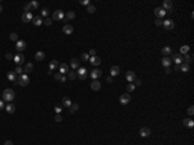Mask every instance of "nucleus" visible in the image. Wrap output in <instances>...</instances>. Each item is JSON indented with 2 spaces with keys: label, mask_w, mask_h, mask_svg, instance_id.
Segmentation results:
<instances>
[{
  "label": "nucleus",
  "mask_w": 194,
  "mask_h": 145,
  "mask_svg": "<svg viewBox=\"0 0 194 145\" xmlns=\"http://www.w3.org/2000/svg\"><path fill=\"white\" fill-rule=\"evenodd\" d=\"M87 75H88V70H87L86 68H79V69H78L76 76L79 78L80 80H84V79L87 78Z\"/></svg>",
  "instance_id": "3"
},
{
  "label": "nucleus",
  "mask_w": 194,
  "mask_h": 145,
  "mask_svg": "<svg viewBox=\"0 0 194 145\" xmlns=\"http://www.w3.org/2000/svg\"><path fill=\"white\" fill-rule=\"evenodd\" d=\"M2 10H3V7H2V5H0V13H2Z\"/></svg>",
  "instance_id": "62"
},
{
  "label": "nucleus",
  "mask_w": 194,
  "mask_h": 145,
  "mask_svg": "<svg viewBox=\"0 0 194 145\" xmlns=\"http://www.w3.org/2000/svg\"><path fill=\"white\" fill-rule=\"evenodd\" d=\"M119 73H120V69H119V66H111V69H110V76H116V75H119Z\"/></svg>",
  "instance_id": "18"
},
{
  "label": "nucleus",
  "mask_w": 194,
  "mask_h": 145,
  "mask_svg": "<svg viewBox=\"0 0 194 145\" xmlns=\"http://www.w3.org/2000/svg\"><path fill=\"white\" fill-rule=\"evenodd\" d=\"M126 79L129 82V83H133L135 80H136V74L132 71V70H129V71H127V75H126Z\"/></svg>",
  "instance_id": "15"
},
{
  "label": "nucleus",
  "mask_w": 194,
  "mask_h": 145,
  "mask_svg": "<svg viewBox=\"0 0 194 145\" xmlns=\"http://www.w3.org/2000/svg\"><path fill=\"white\" fill-rule=\"evenodd\" d=\"M87 12H88V13H94V12H96V7L92 5V4L87 5Z\"/></svg>",
  "instance_id": "40"
},
{
  "label": "nucleus",
  "mask_w": 194,
  "mask_h": 145,
  "mask_svg": "<svg viewBox=\"0 0 194 145\" xmlns=\"http://www.w3.org/2000/svg\"><path fill=\"white\" fill-rule=\"evenodd\" d=\"M163 26H164L166 30L171 31V30L175 29V22H173L172 19H166V21H163Z\"/></svg>",
  "instance_id": "8"
},
{
  "label": "nucleus",
  "mask_w": 194,
  "mask_h": 145,
  "mask_svg": "<svg viewBox=\"0 0 194 145\" xmlns=\"http://www.w3.org/2000/svg\"><path fill=\"white\" fill-rule=\"evenodd\" d=\"M44 58H45V53H44V52L39 51V52L35 53V60H36V61H43Z\"/></svg>",
  "instance_id": "29"
},
{
  "label": "nucleus",
  "mask_w": 194,
  "mask_h": 145,
  "mask_svg": "<svg viewBox=\"0 0 194 145\" xmlns=\"http://www.w3.org/2000/svg\"><path fill=\"white\" fill-rule=\"evenodd\" d=\"M54 79H56V80H60L61 83H65V82H66V76L62 75V74H60V73H56V74H54Z\"/></svg>",
  "instance_id": "32"
},
{
  "label": "nucleus",
  "mask_w": 194,
  "mask_h": 145,
  "mask_svg": "<svg viewBox=\"0 0 194 145\" xmlns=\"http://www.w3.org/2000/svg\"><path fill=\"white\" fill-rule=\"evenodd\" d=\"M131 101V95L129 93H123L120 97H119V102L122 105H127V104Z\"/></svg>",
  "instance_id": "7"
},
{
  "label": "nucleus",
  "mask_w": 194,
  "mask_h": 145,
  "mask_svg": "<svg viewBox=\"0 0 194 145\" xmlns=\"http://www.w3.org/2000/svg\"><path fill=\"white\" fill-rule=\"evenodd\" d=\"M52 18L54 19V21H62L64 18H65V13L62 12V10H56L53 14H52Z\"/></svg>",
  "instance_id": "6"
},
{
  "label": "nucleus",
  "mask_w": 194,
  "mask_h": 145,
  "mask_svg": "<svg viewBox=\"0 0 194 145\" xmlns=\"http://www.w3.org/2000/svg\"><path fill=\"white\" fill-rule=\"evenodd\" d=\"M30 83V76L27 74H22V75H19L18 79H17V84H19L21 87H26L27 84Z\"/></svg>",
  "instance_id": "2"
},
{
  "label": "nucleus",
  "mask_w": 194,
  "mask_h": 145,
  "mask_svg": "<svg viewBox=\"0 0 194 145\" xmlns=\"http://www.w3.org/2000/svg\"><path fill=\"white\" fill-rule=\"evenodd\" d=\"M171 58L169 57H163L162 58V65L164 66V68H169V65H171Z\"/></svg>",
  "instance_id": "33"
},
{
  "label": "nucleus",
  "mask_w": 194,
  "mask_h": 145,
  "mask_svg": "<svg viewBox=\"0 0 194 145\" xmlns=\"http://www.w3.org/2000/svg\"><path fill=\"white\" fill-rule=\"evenodd\" d=\"M188 114H189V115H193V114H194V108H193V106H189V108H188Z\"/></svg>",
  "instance_id": "51"
},
{
  "label": "nucleus",
  "mask_w": 194,
  "mask_h": 145,
  "mask_svg": "<svg viewBox=\"0 0 194 145\" xmlns=\"http://www.w3.org/2000/svg\"><path fill=\"white\" fill-rule=\"evenodd\" d=\"M5 110H7V113H8V114H13V113L16 111V106L13 105L12 102H9V104H7V106H5Z\"/></svg>",
  "instance_id": "21"
},
{
  "label": "nucleus",
  "mask_w": 194,
  "mask_h": 145,
  "mask_svg": "<svg viewBox=\"0 0 194 145\" xmlns=\"http://www.w3.org/2000/svg\"><path fill=\"white\" fill-rule=\"evenodd\" d=\"M155 25L157 26H163V19H155Z\"/></svg>",
  "instance_id": "49"
},
{
  "label": "nucleus",
  "mask_w": 194,
  "mask_h": 145,
  "mask_svg": "<svg viewBox=\"0 0 194 145\" xmlns=\"http://www.w3.org/2000/svg\"><path fill=\"white\" fill-rule=\"evenodd\" d=\"M91 88H92L93 91H100V90H101V83H100L99 80H92Z\"/></svg>",
  "instance_id": "17"
},
{
  "label": "nucleus",
  "mask_w": 194,
  "mask_h": 145,
  "mask_svg": "<svg viewBox=\"0 0 194 145\" xmlns=\"http://www.w3.org/2000/svg\"><path fill=\"white\" fill-rule=\"evenodd\" d=\"M71 104H72V102H71V100H70L69 97H62V106H64V108H67V109H69V108L71 106Z\"/></svg>",
  "instance_id": "27"
},
{
  "label": "nucleus",
  "mask_w": 194,
  "mask_h": 145,
  "mask_svg": "<svg viewBox=\"0 0 194 145\" xmlns=\"http://www.w3.org/2000/svg\"><path fill=\"white\" fill-rule=\"evenodd\" d=\"M4 108V101H2V100H0V110H2Z\"/></svg>",
  "instance_id": "58"
},
{
  "label": "nucleus",
  "mask_w": 194,
  "mask_h": 145,
  "mask_svg": "<svg viewBox=\"0 0 194 145\" xmlns=\"http://www.w3.org/2000/svg\"><path fill=\"white\" fill-rule=\"evenodd\" d=\"M9 39H10L12 41H18V35H17L16 32H10V34H9Z\"/></svg>",
  "instance_id": "39"
},
{
  "label": "nucleus",
  "mask_w": 194,
  "mask_h": 145,
  "mask_svg": "<svg viewBox=\"0 0 194 145\" xmlns=\"http://www.w3.org/2000/svg\"><path fill=\"white\" fill-rule=\"evenodd\" d=\"M5 58H7V60H13V54H12V53H7V54H5Z\"/></svg>",
  "instance_id": "53"
},
{
  "label": "nucleus",
  "mask_w": 194,
  "mask_h": 145,
  "mask_svg": "<svg viewBox=\"0 0 194 145\" xmlns=\"http://www.w3.org/2000/svg\"><path fill=\"white\" fill-rule=\"evenodd\" d=\"M70 66H71V69H79V68H80V62H79V60H78V58H72Z\"/></svg>",
  "instance_id": "23"
},
{
  "label": "nucleus",
  "mask_w": 194,
  "mask_h": 145,
  "mask_svg": "<svg viewBox=\"0 0 194 145\" xmlns=\"http://www.w3.org/2000/svg\"><path fill=\"white\" fill-rule=\"evenodd\" d=\"M162 8L167 12V10H169L171 8H173V4H172L171 0H166V2H163V7H162Z\"/></svg>",
  "instance_id": "25"
},
{
  "label": "nucleus",
  "mask_w": 194,
  "mask_h": 145,
  "mask_svg": "<svg viewBox=\"0 0 194 145\" xmlns=\"http://www.w3.org/2000/svg\"><path fill=\"white\" fill-rule=\"evenodd\" d=\"M32 24H34L35 26H40V25L43 24V18H42L40 16H35V17L32 18Z\"/></svg>",
  "instance_id": "20"
},
{
  "label": "nucleus",
  "mask_w": 194,
  "mask_h": 145,
  "mask_svg": "<svg viewBox=\"0 0 194 145\" xmlns=\"http://www.w3.org/2000/svg\"><path fill=\"white\" fill-rule=\"evenodd\" d=\"M89 64L91 65H93V66H99L100 64H101V58L100 57H97V56H92V57H89Z\"/></svg>",
  "instance_id": "11"
},
{
  "label": "nucleus",
  "mask_w": 194,
  "mask_h": 145,
  "mask_svg": "<svg viewBox=\"0 0 194 145\" xmlns=\"http://www.w3.org/2000/svg\"><path fill=\"white\" fill-rule=\"evenodd\" d=\"M43 24H44V25H47V26H51V25H52V19H51L49 17H47V18L43 21Z\"/></svg>",
  "instance_id": "45"
},
{
  "label": "nucleus",
  "mask_w": 194,
  "mask_h": 145,
  "mask_svg": "<svg viewBox=\"0 0 194 145\" xmlns=\"http://www.w3.org/2000/svg\"><path fill=\"white\" fill-rule=\"evenodd\" d=\"M62 31H64L66 35H70V34H72V31H74V27H72L71 25H67V24H66V25L64 26Z\"/></svg>",
  "instance_id": "22"
},
{
  "label": "nucleus",
  "mask_w": 194,
  "mask_h": 145,
  "mask_svg": "<svg viewBox=\"0 0 194 145\" xmlns=\"http://www.w3.org/2000/svg\"><path fill=\"white\" fill-rule=\"evenodd\" d=\"M189 46H183L181 48H180V54L183 56V54H188V52H189Z\"/></svg>",
  "instance_id": "38"
},
{
  "label": "nucleus",
  "mask_w": 194,
  "mask_h": 145,
  "mask_svg": "<svg viewBox=\"0 0 194 145\" xmlns=\"http://www.w3.org/2000/svg\"><path fill=\"white\" fill-rule=\"evenodd\" d=\"M14 97H16V93H14L13 90H10V88L4 90V92H3V100H4V101L12 102V101L14 100Z\"/></svg>",
  "instance_id": "1"
},
{
  "label": "nucleus",
  "mask_w": 194,
  "mask_h": 145,
  "mask_svg": "<svg viewBox=\"0 0 194 145\" xmlns=\"http://www.w3.org/2000/svg\"><path fill=\"white\" fill-rule=\"evenodd\" d=\"M25 49H26V41L18 40L17 43H16V51H17V53H21V52H23Z\"/></svg>",
  "instance_id": "4"
},
{
  "label": "nucleus",
  "mask_w": 194,
  "mask_h": 145,
  "mask_svg": "<svg viewBox=\"0 0 194 145\" xmlns=\"http://www.w3.org/2000/svg\"><path fill=\"white\" fill-rule=\"evenodd\" d=\"M7 79L10 80V82H17V74L14 71H9L7 74Z\"/></svg>",
  "instance_id": "28"
},
{
  "label": "nucleus",
  "mask_w": 194,
  "mask_h": 145,
  "mask_svg": "<svg viewBox=\"0 0 194 145\" xmlns=\"http://www.w3.org/2000/svg\"><path fill=\"white\" fill-rule=\"evenodd\" d=\"M13 61L17 64V66H21L23 62H25V56L22 53H17L14 57H13Z\"/></svg>",
  "instance_id": "5"
},
{
  "label": "nucleus",
  "mask_w": 194,
  "mask_h": 145,
  "mask_svg": "<svg viewBox=\"0 0 194 145\" xmlns=\"http://www.w3.org/2000/svg\"><path fill=\"white\" fill-rule=\"evenodd\" d=\"M135 88H136V86L133 84V83H129V84L127 86V92H128V93H129V92H133Z\"/></svg>",
  "instance_id": "41"
},
{
  "label": "nucleus",
  "mask_w": 194,
  "mask_h": 145,
  "mask_svg": "<svg viewBox=\"0 0 194 145\" xmlns=\"http://www.w3.org/2000/svg\"><path fill=\"white\" fill-rule=\"evenodd\" d=\"M179 70H180V66L176 65V66H175V71H179Z\"/></svg>",
  "instance_id": "60"
},
{
  "label": "nucleus",
  "mask_w": 194,
  "mask_h": 145,
  "mask_svg": "<svg viewBox=\"0 0 194 145\" xmlns=\"http://www.w3.org/2000/svg\"><path fill=\"white\" fill-rule=\"evenodd\" d=\"M183 123H184V126L188 127V128H193V127H194V120H191V119L185 118V119L183 120Z\"/></svg>",
  "instance_id": "26"
},
{
  "label": "nucleus",
  "mask_w": 194,
  "mask_h": 145,
  "mask_svg": "<svg viewBox=\"0 0 194 145\" xmlns=\"http://www.w3.org/2000/svg\"><path fill=\"white\" fill-rule=\"evenodd\" d=\"M171 73V69L169 68H166V74H169Z\"/></svg>",
  "instance_id": "59"
},
{
  "label": "nucleus",
  "mask_w": 194,
  "mask_h": 145,
  "mask_svg": "<svg viewBox=\"0 0 194 145\" xmlns=\"http://www.w3.org/2000/svg\"><path fill=\"white\" fill-rule=\"evenodd\" d=\"M88 54H89L91 57H92V56H96V51H94V49H91V51L88 52Z\"/></svg>",
  "instance_id": "54"
},
{
  "label": "nucleus",
  "mask_w": 194,
  "mask_h": 145,
  "mask_svg": "<svg viewBox=\"0 0 194 145\" xmlns=\"http://www.w3.org/2000/svg\"><path fill=\"white\" fill-rule=\"evenodd\" d=\"M14 73H16V74H19V75H22V74H23V68L17 66V68H16V70H14Z\"/></svg>",
  "instance_id": "44"
},
{
  "label": "nucleus",
  "mask_w": 194,
  "mask_h": 145,
  "mask_svg": "<svg viewBox=\"0 0 194 145\" xmlns=\"http://www.w3.org/2000/svg\"><path fill=\"white\" fill-rule=\"evenodd\" d=\"M172 58H173V62H175V64L179 65V66L184 62V61H183V56H181L180 53H175V54L172 56Z\"/></svg>",
  "instance_id": "13"
},
{
  "label": "nucleus",
  "mask_w": 194,
  "mask_h": 145,
  "mask_svg": "<svg viewBox=\"0 0 194 145\" xmlns=\"http://www.w3.org/2000/svg\"><path fill=\"white\" fill-rule=\"evenodd\" d=\"M58 70H60V74L65 75L69 73V65L67 64H61L60 66H58Z\"/></svg>",
  "instance_id": "16"
},
{
  "label": "nucleus",
  "mask_w": 194,
  "mask_h": 145,
  "mask_svg": "<svg viewBox=\"0 0 194 145\" xmlns=\"http://www.w3.org/2000/svg\"><path fill=\"white\" fill-rule=\"evenodd\" d=\"M67 78H69L70 80H74V79L76 78V73H74V71H69V73H67Z\"/></svg>",
  "instance_id": "42"
},
{
  "label": "nucleus",
  "mask_w": 194,
  "mask_h": 145,
  "mask_svg": "<svg viewBox=\"0 0 194 145\" xmlns=\"http://www.w3.org/2000/svg\"><path fill=\"white\" fill-rule=\"evenodd\" d=\"M89 57H91V56H89L88 53H83V54H82V60H83V61H89Z\"/></svg>",
  "instance_id": "47"
},
{
  "label": "nucleus",
  "mask_w": 194,
  "mask_h": 145,
  "mask_svg": "<svg viewBox=\"0 0 194 145\" xmlns=\"http://www.w3.org/2000/svg\"><path fill=\"white\" fill-rule=\"evenodd\" d=\"M173 10H175V9H173V8H171V9H169V10H167V12H168V13H173Z\"/></svg>",
  "instance_id": "61"
},
{
  "label": "nucleus",
  "mask_w": 194,
  "mask_h": 145,
  "mask_svg": "<svg viewBox=\"0 0 194 145\" xmlns=\"http://www.w3.org/2000/svg\"><path fill=\"white\" fill-rule=\"evenodd\" d=\"M183 61H184V64L190 65L193 62V56L191 54H185V57H183Z\"/></svg>",
  "instance_id": "31"
},
{
  "label": "nucleus",
  "mask_w": 194,
  "mask_h": 145,
  "mask_svg": "<svg viewBox=\"0 0 194 145\" xmlns=\"http://www.w3.org/2000/svg\"><path fill=\"white\" fill-rule=\"evenodd\" d=\"M30 5V9H38L39 8V2H36V0H31V2L29 3Z\"/></svg>",
  "instance_id": "36"
},
{
  "label": "nucleus",
  "mask_w": 194,
  "mask_h": 145,
  "mask_svg": "<svg viewBox=\"0 0 194 145\" xmlns=\"http://www.w3.org/2000/svg\"><path fill=\"white\" fill-rule=\"evenodd\" d=\"M25 12H30V5L29 4H25Z\"/></svg>",
  "instance_id": "55"
},
{
  "label": "nucleus",
  "mask_w": 194,
  "mask_h": 145,
  "mask_svg": "<svg viewBox=\"0 0 194 145\" xmlns=\"http://www.w3.org/2000/svg\"><path fill=\"white\" fill-rule=\"evenodd\" d=\"M133 84H135L136 87H140V86L142 84V82H141L140 79H136V80H135V83H133Z\"/></svg>",
  "instance_id": "50"
},
{
  "label": "nucleus",
  "mask_w": 194,
  "mask_h": 145,
  "mask_svg": "<svg viewBox=\"0 0 194 145\" xmlns=\"http://www.w3.org/2000/svg\"><path fill=\"white\" fill-rule=\"evenodd\" d=\"M54 120H56V122H62V115H61V114H56Z\"/></svg>",
  "instance_id": "48"
},
{
  "label": "nucleus",
  "mask_w": 194,
  "mask_h": 145,
  "mask_svg": "<svg viewBox=\"0 0 194 145\" xmlns=\"http://www.w3.org/2000/svg\"><path fill=\"white\" fill-rule=\"evenodd\" d=\"M82 5H89V2H88V0H80V2H79Z\"/></svg>",
  "instance_id": "52"
},
{
  "label": "nucleus",
  "mask_w": 194,
  "mask_h": 145,
  "mask_svg": "<svg viewBox=\"0 0 194 145\" xmlns=\"http://www.w3.org/2000/svg\"><path fill=\"white\" fill-rule=\"evenodd\" d=\"M106 82H107V83H111V82H113V76H107V78H106Z\"/></svg>",
  "instance_id": "56"
},
{
  "label": "nucleus",
  "mask_w": 194,
  "mask_h": 145,
  "mask_svg": "<svg viewBox=\"0 0 194 145\" xmlns=\"http://www.w3.org/2000/svg\"><path fill=\"white\" fill-rule=\"evenodd\" d=\"M162 53H163V56H164V57H167L168 54H171V53H172L171 47H168V46H167V47H163V48H162Z\"/></svg>",
  "instance_id": "35"
},
{
  "label": "nucleus",
  "mask_w": 194,
  "mask_h": 145,
  "mask_svg": "<svg viewBox=\"0 0 194 145\" xmlns=\"http://www.w3.org/2000/svg\"><path fill=\"white\" fill-rule=\"evenodd\" d=\"M75 18V13L72 12V10H70V12H67L66 14H65V18H64V21L66 22V21H71V19H74Z\"/></svg>",
  "instance_id": "30"
},
{
  "label": "nucleus",
  "mask_w": 194,
  "mask_h": 145,
  "mask_svg": "<svg viewBox=\"0 0 194 145\" xmlns=\"http://www.w3.org/2000/svg\"><path fill=\"white\" fill-rule=\"evenodd\" d=\"M150 135H151V131H150L149 127H142L140 130V136L141 137H149Z\"/></svg>",
  "instance_id": "14"
},
{
  "label": "nucleus",
  "mask_w": 194,
  "mask_h": 145,
  "mask_svg": "<svg viewBox=\"0 0 194 145\" xmlns=\"http://www.w3.org/2000/svg\"><path fill=\"white\" fill-rule=\"evenodd\" d=\"M91 78L93 79V80H97V79H99V78H101L102 76V71L100 70V69H94V70H92L91 71Z\"/></svg>",
  "instance_id": "9"
},
{
  "label": "nucleus",
  "mask_w": 194,
  "mask_h": 145,
  "mask_svg": "<svg viewBox=\"0 0 194 145\" xmlns=\"http://www.w3.org/2000/svg\"><path fill=\"white\" fill-rule=\"evenodd\" d=\"M154 14L157 16L159 19H162V18L166 16V10H164L162 7H158V8H155V9H154Z\"/></svg>",
  "instance_id": "10"
},
{
  "label": "nucleus",
  "mask_w": 194,
  "mask_h": 145,
  "mask_svg": "<svg viewBox=\"0 0 194 145\" xmlns=\"http://www.w3.org/2000/svg\"><path fill=\"white\" fill-rule=\"evenodd\" d=\"M54 111H56V114H61L62 108H61L60 105H56V106H54Z\"/></svg>",
  "instance_id": "46"
},
{
  "label": "nucleus",
  "mask_w": 194,
  "mask_h": 145,
  "mask_svg": "<svg viewBox=\"0 0 194 145\" xmlns=\"http://www.w3.org/2000/svg\"><path fill=\"white\" fill-rule=\"evenodd\" d=\"M32 70H34V65L31 64V62H29V64H26L25 65V68H23V74H30V73H32Z\"/></svg>",
  "instance_id": "19"
},
{
  "label": "nucleus",
  "mask_w": 194,
  "mask_h": 145,
  "mask_svg": "<svg viewBox=\"0 0 194 145\" xmlns=\"http://www.w3.org/2000/svg\"><path fill=\"white\" fill-rule=\"evenodd\" d=\"M4 145H13V142H12L10 140H7V141L4 142Z\"/></svg>",
  "instance_id": "57"
},
{
  "label": "nucleus",
  "mask_w": 194,
  "mask_h": 145,
  "mask_svg": "<svg viewBox=\"0 0 194 145\" xmlns=\"http://www.w3.org/2000/svg\"><path fill=\"white\" fill-rule=\"evenodd\" d=\"M49 16V10L47 9V8H44V9H42V14H40V17H48Z\"/></svg>",
  "instance_id": "43"
},
{
  "label": "nucleus",
  "mask_w": 194,
  "mask_h": 145,
  "mask_svg": "<svg viewBox=\"0 0 194 145\" xmlns=\"http://www.w3.org/2000/svg\"><path fill=\"white\" fill-rule=\"evenodd\" d=\"M79 110V104H71V106L69 108V111L71 113V114H74L75 111H78Z\"/></svg>",
  "instance_id": "34"
},
{
  "label": "nucleus",
  "mask_w": 194,
  "mask_h": 145,
  "mask_svg": "<svg viewBox=\"0 0 194 145\" xmlns=\"http://www.w3.org/2000/svg\"><path fill=\"white\" fill-rule=\"evenodd\" d=\"M58 66H60V64H58V61H57V60H52V61L49 62V70H51V71L56 70Z\"/></svg>",
  "instance_id": "24"
},
{
  "label": "nucleus",
  "mask_w": 194,
  "mask_h": 145,
  "mask_svg": "<svg viewBox=\"0 0 194 145\" xmlns=\"http://www.w3.org/2000/svg\"><path fill=\"white\" fill-rule=\"evenodd\" d=\"M32 18H34V16H32L31 12H25V13L22 14V21H23L25 24H27V22H30V21H32Z\"/></svg>",
  "instance_id": "12"
},
{
  "label": "nucleus",
  "mask_w": 194,
  "mask_h": 145,
  "mask_svg": "<svg viewBox=\"0 0 194 145\" xmlns=\"http://www.w3.org/2000/svg\"><path fill=\"white\" fill-rule=\"evenodd\" d=\"M180 70L183 71V73H189V70H190V68H189V65H186V64H183L180 65Z\"/></svg>",
  "instance_id": "37"
}]
</instances>
